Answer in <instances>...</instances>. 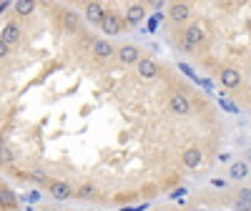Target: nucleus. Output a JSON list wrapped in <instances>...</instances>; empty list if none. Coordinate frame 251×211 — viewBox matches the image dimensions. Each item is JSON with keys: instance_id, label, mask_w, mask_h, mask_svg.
Listing matches in <instances>:
<instances>
[{"instance_id": "f257e3e1", "label": "nucleus", "mask_w": 251, "mask_h": 211, "mask_svg": "<svg viewBox=\"0 0 251 211\" xmlns=\"http://www.w3.org/2000/svg\"><path fill=\"white\" fill-rule=\"evenodd\" d=\"M201 43H203V30H201V26H199V23L186 26V30H183V46H186L188 51H194V48L201 46Z\"/></svg>"}, {"instance_id": "f03ea898", "label": "nucleus", "mask_w": 251, "mask_h": 211, "mask_svg": "<svg viewBox=\"0 0 251 211\" xmlns=\"http://www.w3.org/2000/svg\"><path fill=\"white\" fill-rule=\"evenodd\" d=\"M136 71H138V76H141V78L151 80V78H156V76H158V63H156L153 58H143V55H141V60L136 63Z\"/></svg>"}, {"instance_id": "7ed1b4c3", "label": "nucleus", "mask_w": 251, "mask_h": 211, "mask_svg": "<svg viewBox=\"0 0 251 211\" xmlns=\"http://www.w3.org/2000/svg\"><path fill=\"white\" fill-rule=\"evenodd\" d=\"M118 60L123 63V66H136V63L141 60V51H138L133 43H126V46H121V51H118Z\"/></svg>"}, {"instance_id": "20e7f679", "label": "nucleus", "mask_w": 251, "mask_h": 211, "mask_svg": "<svg viewBox=\"0 0 251 211\" xmlns=\"http://www.w3.org/2000/svg\"><path fill=\"white\" fill-rule=\"evenodd\" d=\"M221 86L224 88H228V91H234V88H239L241 86V73L236 71V68H231V66H228V68H221Z\"/></svg>"}, {"instance_id": "39448f33", "label": "nucleus", "mask_w": 251, "mask_h": 211, "mask_svg": "<svg viewBox=\"0 0 251 211\" xmlns=\"http://www.w3.org/2000/svg\"><path fill=\"white\" fill-rule=\"evenodd\" d=\"M48 191H50V196L58 199V201H66V199L73 196V188H71V184H66V181H48Z\"/></svg>"}, {"instance_id": "423d86ee", "label": "nucleus", "mask_w": 251, "mask_h": 211, "mask_svg": "<svg viewBox=\"0 0 251 211\" xmlns=\"http://www.w3.org/2000/svg\"><path fill=\"white\" fill-rule=\"evenodd\" d=\"M181 163H183L186 168H199V166L203 163V154H201V149H196V146H188V149L181 154Z\"/></svg>"}, {"instance_id": "0eeeda50", "label": "nucleus", "mask_w": 251, "mask_h": 211, "mask_svg": "<svg viewBox=\"0 0 251 211\" xmlns=\"http://www.w3.org/2000/svg\"><path fill=\"white\" fill-rule=\"evenodd\" d=\"M93 55H96V58H100V60H108V58H113V55H116V48H113L111 40L98 38V40H93Z\"/></svg>"}, {"instance_id": "6e6552de", "label": "nucleus", "mask_w": 251, "mask_h": 211, "mask_svg": "<svg viewBox=\"0 0 251 211\" xmlns=\"http://www.w3.org/2000/svg\"><path fill=\"white\" fill-rule=\"evenodd\" d=\"M169 18L174 20V23H186V20L191 18V5L188 3H171Z\"/></svg>"}, {"instance_id": "1a4fd4ad", "label": "nucleus", "mask_w": 251, "mask_h": 211, "mask_svg": "<svg viewBox=\"0 0 251 211\" xmlns=\"http://www.w3.org/2000/svg\"><path fill=\"white\" fill-rule=\"evenodd\" d=\"M169 103H171V111L178 113V116H188V111H191V101H188L183 93H171Z\"/></svg>"}, {"instance_id": "9d476101", "label": "nucleus", "mask_w": 251, "mask_h": 211, "mask_svg": "<svg viewBox=\"0 0 251 211\" xmlns=\"http://www.w3.org/2000/svg\"><path fill=\"white\" fill-rule=\"evenodd\" d=\"M83 13H86V20H88L91 26H100L103 18H106V8H103L100 3H88Z\"/></svg>"}, {"instance_id": "9b49d317", "label": "nucleus", "mask_w": 251, "mask_h": 211, "mask_svg": "<svg viewBox=\"0 0 251 211\" xmlns=\"http://www.w3.org/2000/svg\"><path fill=\"white\" fill-rule=\"evenodd\" d=\"M0 40L10 48L15 43H20V26L18 23H5V28L0 30Z\"/></svg>"}, {"instance_id": "f8f14e48", "label": "nucleus", "mask_w": 251, "mask_h": 211, "mask_svg": "<svg viewBox=\"0 0 251 211\" xmlns=\"http://www.w3.org/2000/svg\"><path fill=\"white\" fill-rule=\"evenodd\" d=\"M121 18L116 13H106V18H103V23H100V30L106 33V35H118L121 33Z\"/></svg>"}, {"instance_id": "ddd939ff", "label": "nucleus", "mask_w": 251, "mask_h": 211, "mask_svg": "<svg viewBox=\"0 0 251 211\" xmlns=\"http://www.w3.org/2000/svg\"><path fill=\"white\" fill-rule=\"evenodd\" d=\"M143 18H146V8L141 3L128 5V10H126V20H128V26H141Z\"/></svg>"}, {"instance_id": "4468645a", "label": "nucleus", "mask_w": 251, "mask_h": 211, "mask_svg": "<svg viewBox=\"0 0 251 211\" xmlns=\"http://www.w3.org/2000/svg\"><path fill=\"white\" fill-rule=\"evenodd\" d=\"M228 176H231L234 181H244L249 176V163L246 161H234L231 168H228Z\"/></svg>"}, {"instance_id": "2eb2a0df", "label": "nucleus", "mask_w": 251, "mask_h": 211, "mask_svg": "<svg viewBox=\"0 0 251 211\" xmlns=\"http://www.w3.org/2000/svg\"><path fill=\"white\" fill-rule=\"evenodd\" d=\"M236 206L241 211H251V188H239V194H236Z\"/></svg>"}, {"instance_id": "dca6fc26", "label": "nucleus", "mask_w": 251, "mask_h": 211, "mask_svg": "<svg viewBox=\"0 0 251 211\" xmlns=\"http://www.w3.org/2000/svg\"><path fill=\"white\" fill-rule=\"evenodd\" d=\"M0 204H3L5 209H13L18 201H15V194L10 191L8 186H0Z\"/></svg>"}, {"instance_id": "f3484780", "label": "nucleus", "mask_w": 251, "mask_h": 211, "mask_svg": "<svg viewBox=\"0 0 251 211\" xmlns=\"http://www.w3.org/2000/svg\"><path fill=\"white\" fill-rule=\"evenodd\" d=\"M13 10H15L18 15H30V13L35 10V3H33V0H20V3L13 5Z\"/></svg>"}, {"instance_id": "a211bd4d", "label": "nucleus", "mask_w": 251, "mask_h": 211, "mask_svg": "<svg viewBox=\"0 0 251 211\" xmlns=\"http://www.w3.org/2000/svg\"><path fill=\"white\" fill-rule=\"evenodd\" d=\"M60 15H63V20H66V26H68L71 30H75V28L80 26V15H78V13H73V10H63Z\"/></svg>"}, {"instance_id": "6ab92c4d", "label": "nucleus", "mask_w": 251, "mask_h": 211, "mask_svg": "<svg viewBox=\"0 0 251 211\" xmlns=\"http://www.w3.org/2000/svg\"><path fill=\"white\" fill-rule=\"evenodd\" d=\"M78 196H80V199L96 196V186H93V184H80V186H78Z\"/></svg>"}, {"instance_id": "aec40b11", "label": "nucleus", "mask_w": 251, "mask_h": 211, "mask_svg": "<svg viewBox=\"0 0 251 211\" xmlns=\"http://www.w3.org/2000/svg\"><path fill=\"white\" fill-rule=\"evenodd\" d=\"M13 161H15V154L8 146H3V149H0V163H13Z\"/></svg>"}, {"instance_id": "412c9836", "label": "nucleus", "mask_w": 251, "mask_h": 211, "mask_svg": "<svg viewBox=\"0 0 251 211\" xmlns=\"http://www.w3.org/2000/svg\"><path fill=\"white\" fill-rule=\"evenodd\" d=\"M208 184H211V188H219V191H224V188H228V181H226V179H221V176H214V179L208 181Z\"/></svg>"}, {"instance_id": "4be33fe9", "label": "nucleus", "mask_w": 251, "mask_h": 211, "mask_svg": "<svg viewBox=\"0 0 251 211\" xmlns=\"http://www.w3.org/2000/svg\"><path fill=\"white\" fill-rule=\"evenodd\" d=\"M30 179H33L35 184H48V176H46L43 171H33V174H30Z\"/></svg>"}, {"instance_id": "5701e85b", "label": "nucleus", "mask_w": 251, "mask_h": 211, "mask_svg": "<svg viewBox=\"0 0 251 211\" xmlns=\"http://www.w3.org/2000/svg\"><path fill=\"white\" fill-rule=\"evenodd\" d=\"M158 23H161V15H158V13H156V15H153V18H151V23H149V28H151V30H153V28H156V26H158Z\"/></svg>"}, {"instance_id": "b1692460", "label": "nucleus", "mask_w": 251, "mask_h": 211, "mask_svg": "<svg viewBox=\"0 0 251 211\" xmlns=\"http://www.w3.org/2000/svg\"><path fill=\"white\" fill-rule=\"evenodd\" d=\"M5 53H8V46L3 43V40H0V58H5Z\"/></svg>"}, {"instance_id": "393cba45", "label": "nucleus", "mask_w": 251, "mask_h": 211, "mask_svg": "<svg viewBox=\"0 0 251 211\" xmlns=\"http://www.w3.org/2000/svg\"><path fill=\"white\" fill-rule=\"evenodd\" d=\"M8 10V3H0V13H5Z\"/></svg>"}, {"instance_id": "a878e982", "label": "nucleus", "mask_w": 251, "mask_h": 211, "mask_svg": "<svg viewBox=\"0 0 251 211\" xmlns=\"http://www.w3.org/2000/svg\"><path fill=\"white\" fill-rule=\"evenodd\" d=\"M3 146H5V143H3V133H0V149H3Z\"/></svg>"}]
</instances>
